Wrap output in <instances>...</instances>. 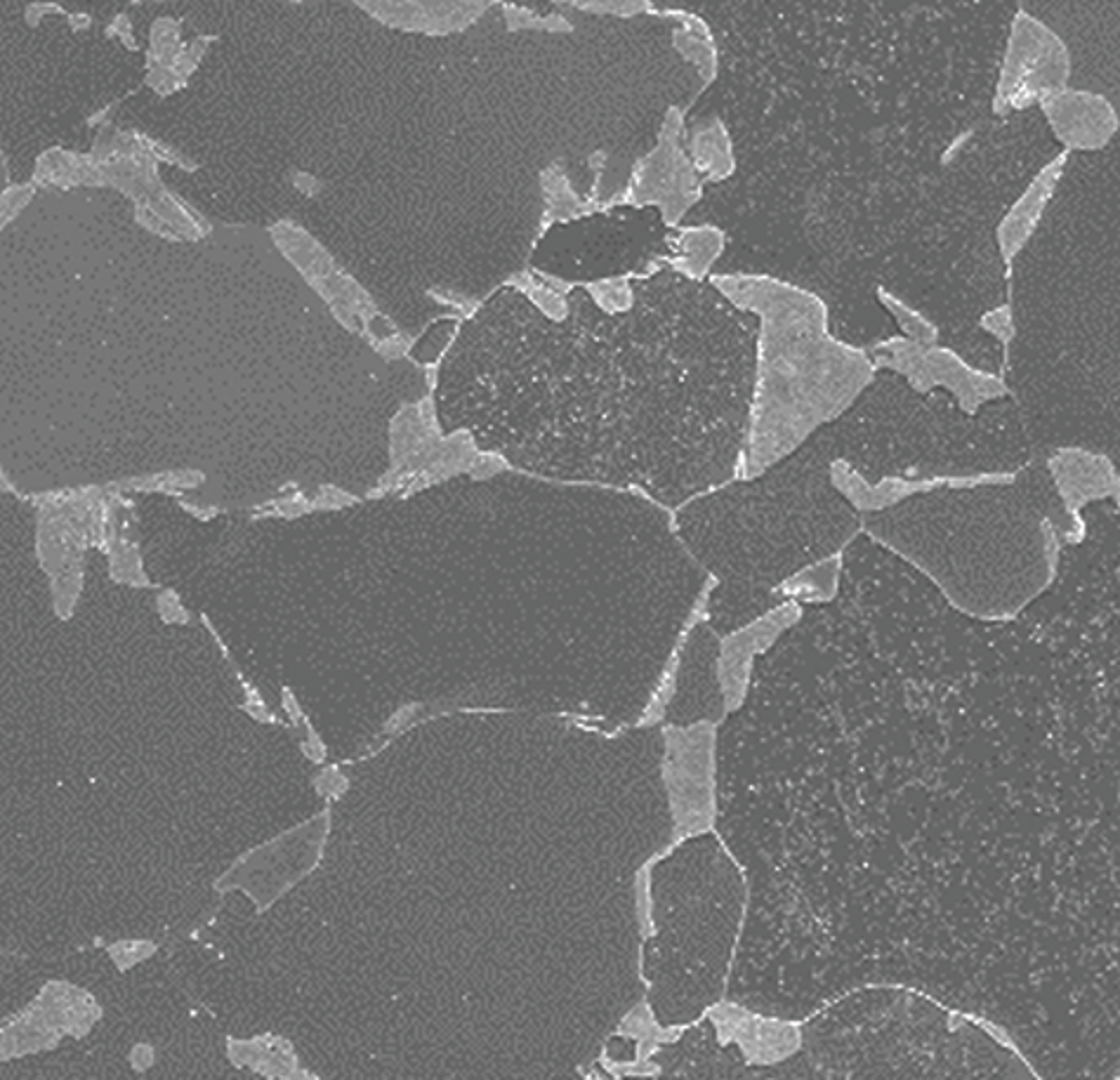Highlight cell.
<instances>
[{
  "label": "cell",
  "mask_w": 1120,
  "mask_h": 1080,
  "mask_svg": "<svg viewBox=\"0 0 1120 1080\" xmlns=\"http://www.w3.org/2000/svg\"><path fill=\"white\" fill-rule=\"evenodd\" d=\"M712 283L762 323L748 444L741 460V477L752 479L845 413L873 383L875 367L866 349L828 333V307L809 290L765 274H720Z\"/></svg>",
  "instance_id": "cell-1"
},
{
  "label": "cell",
  "mask_w": 1120,
  "mask_h": 1080,
  "mask_svg": "<svg viewBox=\"0 0 1120 1080\" xmlns=\"http://www.w3.org/2000/svg\"><path fill=\"white\" fill-rule=\"evenodd\" d=\"M1071 57L1057 34L1019 10L1012 22L1008 53L997 78V113H1010L1041 104L1045 97L1069 88Z\"/></svg>",
  "instance_id": "cell-2"
},
{
  "label": "cell",
  "mask_w": 1120,
  "mask_h": 1080,
  "mask_svg": "<svg viewBox=\"0 0 1120 1080\" xmlns=\"http://www.w3.org/2000/svg\"><path fill=\"white\" fill-rule=\"evenodd\" d=\"M875 371L891 369L906 376L918 392L946 387L957 396L968 413H974L984 402L1008 394V387L997 376L977 371L965 363L953 349L937 343H915L908 338H891L871 349Z\"/></svg>",
  "instance_id": "cell-3"
},
{
  "label": "cell",
  "mask_w": 1120,
  "mask_h": 1080,
  "mask_svg": "<svg viewBox=\"0 0 1120 1080\" xmlns=\"http://www.w3.org/2000/svg\"><path fill=\"white\" fill-rule=\"evenodd\" d=\"M802 619V606L795 602H783L781 606L762 616L745 628L736 630L734 635L722 639L720 659H717V680L725 698V712H736L745 701L752 675V659L758 654H765L774 644L781 632H785Z\"/></svg>",
  "instance_id": "cell-4"
},
{
  "label": "cell",
  "mask_w": 1120,
  "mask_h": 1080,
  "mask_svg": "<svg viewBox=\"0 0 1120 1080\" xmlns=\"http://www.w3.org/2000/svg\"><path fill=\"white\" fill-rule=\"evenodd\" d=\"M1038 107L1045 113L1057 140L1066 144V149H1101L1118 133V111L1101 95L1066 88V91L1045 97Z\"/></svg>",
  "instance_id": "cell-5"
},
{
  "label": "cell",
  "mask_w": 1120,
  "mask_h": 1080,
  "mask_svg": "<svg viewBox=\"0 0 1120 1080\" xmlns=\"http://www.w3.org/2000/svg\"><path fill=\"white\" fill-rule=\"evenodd\" d=\"M831 479L835 489L847 495V500L856 510L864 513H878V510L897 506L899 500L915 495L920 491H935L939 486H977V484H1005L1012 482L1010 475H988V477H937V479H904L887 477L880 484H866L862 475H856L845 460H835L831 467Z\"/></svg>",
  "instance_id": "cell-6"
},
{
  "label": "cell",
  "mask_w": 1120,
  "mask_h": 1080,
  "mask_svg": "<svg viewBox=\"0 0 1120 1080\" xmlns=\"http://www.w3.org/2000/svg\"><path fill=\"white\" fill-rule=\"evenodd\" d=\"M1050 469L1071 522H1076L1078 526H1083L1078 513L1087 502L1118 493V475L1114 465L1104 456H1094L1090 451L1059 449L1050 458Z\"/></svg>",
  "instance_id": "cell-7"
},
{
  "label": "cell",
  "mask_w": 1120,
  "mask_h": 1080,
  "mask_svg": "<svg viewBox=\"0 0 1120 1080\" xmlns=\"http://www.w3.org/2000/svg\"><path fill=\"white\" fill-rule=\"evenodd\" d=\"M1069 161V151H1061L1057 159H1052L1047 164L1041 175L1028 184V189L1021 194L1017 203L1010 208V213L1003 217L1001 227H997V246H1001V255L1005 265H1012L1014 255L1026 246L1038 230V222L1045 213L1047 203L1052 201L1054 189L1064 175Z\"/></svg>",
  "instance_id": "cell-8"
},
{
  "label": "cell",
  "mask_w": 1120,
  "mask_h": 1080,
  "mask_svg": "<svg viewBox=\"0 0 1120 1080\" xmlns=\"http://www.w3.org/2000/svg\"><path fill=\"white\" fill-rule=\"evenodd\" d=\"M692 159L696 173H703L712 182L732 177L736 170L734 142L722 120L710 118L696 126L692 135Z\"/></svg>",
  "instance_id": "cell-9"
},
{
  "label": "cell",
  "mask_w": 1120,
  "mask_h": 1080,
  "mask_svg": "<svg viewBox=\"0 0 1120 1080\" xmlns=\"http://www.w3.org/2000/svg\"><path fill=\"white\" fill-rule=\"evenodd\" d=\"M681 257L675 263L677 270H681L694 279H703L705 274H710V267L715 265V259L725 250V232L717 227H698V230H685L679 237Z\"/></svg>",
  "instance_id": "cell-10"
},
{
  "label": "cell",
  "mask_w": 1120,
  "mask_h": 1080,
  "mask_svg": "<svg viewBox=\"0 0 1120 1080\" xmlns=\"http://www.w3.org/2000/svg\"><path fill=\"white\" fill-rule=\"evenodd\" d=\"M838 571H840V557H828L824 562L800 571L795 579L783 581L781 588L776 592H783L785 602H828L833 597L835 586H838Z\"/></svg>",
  "instance_id": "cell-11"
},
{
  "label": "cell",
  "mask_w": 1120,
  "mask_h": 1080,
  "mask_svg": "<svg viewBox=\"0 0 1120 1080\" xmlns=\"http://www.w3.org/2000/svg\"><path fill=\"white\" fill-rule=\"evenodd\" d=\"M878 298L882 300L884 305H887V310L897 316L899 323H901V330L906 333L904 338L908 340H915V343H937L939 340V330L935 323H932L930 319H924V316L920 312H915L913 307H906L901 300H897L895 295L884 293V290L880 288L878 290Z\"/></svg>",
  "instance_id": "cell-12"
},
{
  "label": "cell",
  "mask_w": 1120,
  "mask_h": 1080,
  "mask_svg": "<svg viewBox=\"0 0 1120 1080\" xmlns=\"http://www.w3.org/2000/svg\"><path fill=\"white\" fill-rule=\"evenodd\" d=\"M981 326H984L986 330H991L993 336L1001 340L1005 347H1008L1012 343V338H1014V323H1012L1010 305L1001 307V310L988 312L984 319H981Z\"/></svg>",
  "instance_id": "cell-13"
}]
</instances>
